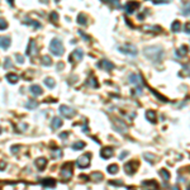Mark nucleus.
Wrapping results in <instances>:
<instances>
[{
    "label": "nucleus",
    "mask_w": 190,
    "mask_h": 190,
    "mask_svg": "<svg viewBox=\"0 0 190 190\" xmlns=\"http://www.w3.org/2000/svg\"><path fill=\"white\" fill-rule=\"evenodd\" d=\"M145 55L147 58H150L153 62H159L163 57V49L160 46H151L145 48Z\"/></svg>",
    "instance_id": "1"
},
{
    "label": "nucleus",
    "mask_w": 190,
    "mask_h": 190,
    "mask_svg": "<svg viewBox=\"0 0 190 190\" xmlns=\"http://www.w3.org/2000/svg\"><path fill=\"white\" fill-rule=\"evenodd\" d=\"M49 51L53 56H62L63 52H65V48H63V45L58 38H53L49 43Z\"/></svg>",
    "instance_id": "2"
},
{
    "label": "nucleus",
    "mask_w": 190,
    "mask_h": 190,
    "mask_svg": "<svg viewBox=\"0 0 190 190\" xmlns=\"http://www.w3.org/2000/svg\"><path fill=\"white\" fill-rule=\"evenodd\" d=\"M72 174H74V167H72V163L71 162H66L62 165L61 167V171H60V176L63 181H67L69 179H71Z\"/></svg>",
    "instance_id": "3"
},
{
    "label": "nucleus",
    "mask_w": 190,
    "mask_h": 190,
    "mask_svg": "<svg viewBox=\"0 0 190 190\" xmlns=\"http://www.w3.org/2000/svg\"><path fill=\"white\" fill-rule=\"evenodd\" d=\"M118 51L122 52L124 55H128V56H137V48L134 47L133 45H123V46H119L118 47Z\"/></svg>",
    "instance_id": "4"
},
{
    "label": "nucleus",
    "mask_w": 190,
    "mask_h": 190,
    "mask_svg": "<svg viewBox=\"0 0 190 190\" xmlns=\"http://www.w3.org/2000/svg\"><path fill=\"white\" fill-rule=\"evenodd\" d=\"M90 159H91V153H84L83 156H80L76 161V165L80 169H86L90 163Z\"/></svg>",
    "instance_id": "5"
},
{
    "label": "nucleus",
    "mask_w": 190,
    "mask_h": 190,
    "mask_svg": "<svg viewBox=\"0 0 190 190\" xmlns=\"http://www.w3.org/2000/svg\"><path fill=\"white\" fill-rule=\"evenodd\" d=\"M60 113H61V115H63L65 118H72V117H75L76 110L71 107H67V105H61Z\"/></svg>",
    "instance_id": "6"
},
{
    "label": "nucleus",
    "mask_w": 190,
    "mask_h": 190,
    "mask_svg": "<svg viewBox=\"0 0 190 190\" xmlns=\"http://www.w3.org/2000/svg\"><path fill=\"white\" fill-rule=\"evenodd\" d=\"M38 52V48H37V45H36V41L34 39H31L29 41V45L27 47V55L31 57H33L34 55H37Z\"/></svg>",
    "instance_id": "7"
},
{
    "label": "nucleus",
    "mask_w": 190,
    "mask_h": 190,
    "mask_svg": "<svg viewBox=\"0 0 190 190\" xmlns=\"http://www.w3.org/2000/svg\"><path fill=\"white\" fill-rule=\"evenodd\" d=\"M83 56H84L83 49H75V51L72 52L71 55H70L69 61H70V62H75V61H80L81 58H83Z\"/></svg>",
    "instance_id": "8"
},
{
    "label": "nucleus",
    "mask_w": 190,
    "mask_h": 190,
    "mask_svg": "<svg viewBox=\"0 0 190 190\" xmlns=\"http://www.w3.org/2000/svg\"><path fill=\"white\" fill-rule=\"evenodd\" d=\"M34 163H36V167L38 169V170L43 171L46 169V165H47V160H46L45 157H38Z\"/></svg>",
    "instance_id": "9"
},
{
    "label": "nucleus",
    "mask_w": 190,
    "mask_h": 190,
    "mask_svg": "<svg viewBox=\"0 0 190 190\" xmlns=\"http://www.w3.org/2000/svg\"><path fill=\"white\" fill-rule=\"evenodd\" d=\"M113 153H114V150L112 147H104L100 152V155H101L103 159H110V157L113 156Z\"/></svg>",
    "instance_id": "10"
},
{
    "label": "nucleus",
    "mask_w": 190,
    "mask_h": 190,
    "mask_svg": "<svg viewBox=\"0 0 190 190\" xmlns=\"http://www.w3.org/2000/svg\"><path fill=\"white\" fill-rule=\"evenodd\" d=\"M136 165H137V162H134V161L125 163V167H124L125 172H127V174H134L136 170H137V166Z\"/></svg>",
    "instance_id": "11"
},
{
    "label": "nucleus",
    "mask_w": 190,
    "mask_h": 190,
    "mask_svg": "<svg viewBox=\"0 0 190 190\" xmlns=\"http://www.w3.org/2000/svg\"><path fill=\"white\" fill-rule=\"evenodd\" d=\"M9 46H10V38L0 36V48L7 49V48H9Z\"/></svg>",
    "instance_id": "12"
},
{
    "label": "nucleus",
    "mask_w": 190,
    "mask_h": 190,
    "mask_svg": "<svg viewBox=\"0 0 190 190\" xmlns=\"http://www.w3.org/2000/svg\"><path fill=\"white\" fill-rule=\"evenodd\" d=\"M98 67H100V69H104V70H108V71L114 69V66L112 65V62H109V61H107V60L100 61V62L98 63Z\"/></svg>",
    "instance_id": "13"
},
{
    "label": "nucleus",
    "mask_w": 190,
    "mask_h": 190,
    "mask_svg": "<svg viewBox=\"0 0 190 190\" xmlns=\"http://www.w3.org/2000/svg\"><path fill=\"white\" fill-rule=\"evenodd\" d=\"M41 184H42L45 188H55L56 186V181H55L53 179H43L42 181H41Z\"/></svg>",
    "instance_id": "14"
},
{
    "label": "nucleus",
    "mask_w": 190,
    "mask_h": 190,
    "mask_svg": "<svg viewBox=\"0 0 190 190\" xmlns=\"http://www.w3.org/2000/svg\"><path fill=\"white\" fill-rule=\"evenodd\" d=\"M51 125H52L53 129H58V128L62 125V121H61L58 117H55V118L52 119V122H51Z\"/></svg>",
    "instance_id": "15"
},
{
    "label": "nucleus",
    "mask_w": 190,
    "mask_h": 190,
    "mask_svg": "<svg viewBox=\"0 0 190 190\" xmlns=\"http://www.w3.org/2000/svg\"><path fill=\"white\" fill-rule=\"evenodd\" d=\"M51 156H52V159H60V157L62 156V151H61V148H58V147L52 148Z\"/></svg>",
    "instance_id": "16"
},
{
    "label": "nucleus",
    "mask_w": 190,
    "mask_h": 190,
    "mask_svg": "<svg viewBox=\"0 0 190 190\" xmlns=\"http://www.w3.org/2000/svg\"><path fill=\"white\" fill-rule=\"evenodd\" d=\"M5 77H7L8 83H10V84H15V83H18V80H19V76L15 74H8Z\"/></svg>",
    "instance_id": "17"
},
{
    "label": "nucleus",
    "mask_w": 190,
    "mask_h": 190,
    "mask_svg": "<svg viewBox=\"0 0 190 190\" xmlns=\"http://www.w3.org/2000/svg\"><path fill=\"white\" fill-rule=\"evenodd\" d=\"M146 118H147L151 123H156V122H157L156 114H155V112H152V110H148V112L146 113Z\"/></svg>",
    "instance_id": "18"
},
{
    "label": "nucleus",
    "mask_w": 190,
    "mask_h": 190,
    "mask_svg": "<svg viewBox=\"0 0 190 190\" xmlns=\"http://www.w3.org/2000/svg\"><path fill=\"white\" fill-rule=\"evenodd\" d=\"M29 90H31V93L33 95H41L42 94V87L38 86V85H32L29 87Z\"/></svg>",
    "instance_id": "19"
},
{
    "label": "nucleus",
    "mask_w": 190,
    "mask_h": 190,
    "mask_svg": "<svg viewBox=\"0 0 190 190\" xmlns=\"http://www.w3.org/2000/svg\"><path fill=\"white\" fill-rule=\"evenodd\" d=\"M24 23H25V24H28V23H29V25H32V27H34V28H41V23L37 22V20L31 19V18H25Z\"/></svg>",
    "instance_id": "20"
},
{
    "label": "nucleus",
    "mask_w": 190,
    "mask_h": 190,
    "mask_svg": "<svg viewBox=\"0 0 190 190\" xmlns=\"http://www.w3.org/2000/svg\"><path fill=\"white\" fill-rule=\"evenodd\" d=\"M129 81H131V83H133L136 86L141 85V77H139V75H132V76H129Z\"/></svg>",
    "instance_id": "21"
},
{
    "label": "nucleus",
    "mask_w": 190,
    "mask_h": 190,
    "mask_svg": "<svg viewBox=\"0 0 190 190\" xmlns=\"http://www.w3.org/2000/svg\"><path fill=\"white\" fill-rule=\"evenodd\" d=\"M45 84H46V86H47V87H49V89H53L55 85H56V81H55L52 77H46L45 79Z\"/></svg>",
    "instance_id": "22"
},
{
    "label": "nucleus",
    "mask_w": 190,
    "mask_h": 190,
    "mask_svg": "<svg viewBox=\"0 0 190 190\" xmlns=\"http://www.w3.org/2000/svg\"><path fill=\"white\" fill-rule=\"evenodd\" d=\"M85 147V142L80 141V142H75L74 145H72V150L77 151V150H83V148Z\"/></svg>",
    "instance_id": "23"
},
{
    "label": "nucleus",
    "mask_w": 190,
    "mask_h": 190,
    "mask_svg": "<svg viewBox=\"0 0 190 190\" xmlns=\"http://www.w3.org/2000/svg\"><path fill=\"white\" fill-rule=\"evenodd\" d=\"M90 179L94 181H101L103 180V175H101V172H93Z\"/></svg>",
    "instance_id": "24"
},
{
    "label": "nucleus",
    "mask_w": 190,
    "mask_h": 190,
    "mask_svg": "<svg viewBox=\"0 0 190 190\" xmlns=\"http://www.w3.org/2000/svg\"><path fill=\"white\" fill-rule=\"evenodd\" d=\"M77 23L79 24H81V25H86V15L85 14H79V17H77Z\"/></svg>",
    "instance_id": "25"
},
{
    "label": "nucleus",
    "mask_w": 190,
    "mask_h": 190,
    "mask_svg": "<svg viewBox=\"0 0 190 190\" xmlns=\"http://www.w3.org/2000/svg\"><path fill=\"white\" fill-rule=\"evenodd\" d=\"M37 105H38V103H37L36 100H28L27 101V105H25V108H27V109H36Z\"/></svg>",
    "instance_id": "26"
},
{
    "label": "nucleus",
    "mask_w": 190,
    "mask_h": 190,
    "mask_svg": "<svg viewBox=\"0 0 190 190\" xmlns=\"http://www.w3.org/2000/svg\"><path fill=\"white\" fill-rule=\"evenodd\" d=\"M51 63H52L51 57H48L47 55L42 57V65H43V66H51Z\"/></svg>",
    "instance_id": "27"
},
{
    "label": "nucleus",
    "mask_w": 190,
    "mask_h": 190,
    "mask_svg": "<svg viewBox=\"0 0 190 190\" xmlns=\"http://www.w3.org/2000/svg\"><path fill=\"white\" fill-rule=\"evenodd\" d=\"M108 172H109V174H112V175H114V174H117V172H118V166L117 165H110V166H108Z\"/></svg>",
    "instance_id": "28"
},
{
    "label": "nucleus",
    "mask_w": 190,
    "mask_h": 190,
    "mask_svg": "<svg viewBox=\"0 0 190 190\" xmlns=\"http://www.w3.org/2000/svg\"><path fill=\"white\" fill-rule=\"evenodd\" d=\"M137 7H138V4H137V3H128V5H127V11H128V13H132V11L136 9Z\"/></svg>",
    "instance_id": "29"
},
{
    "label": "nucleus",
    "mask_w": 190,
    "mask_h": 190,
    "mask_svg": "<svg viewBox=\"0 0 190 190\" xmlns=\"http://www.w3.org/2000/svg\"><path fill=\"white\" fill-rule=\"evenodd\" d=\"M160 174L162 175V179L163 180H167L169 177H170V172H169L167 170H165V169H161V170H160Z\"/></svg>",
    "instance_id": "30"
},
{
    "label": "nucleus",
    "mask_w": 190,
    "mask_h": 190,
    "mask_svg": "<svg viewBox=\"0 0 190 190\" xmlns=\"http://www.w3.org/2000/svg\"><path fill=\"white\" fill-rule=\"evenodd\" d=\"M8 28V22L4 18H0V31H4Z\"/></svg>",
    "instance_id": "31"
},
{
    "label": "nucleus",
    "mask_w": 190,
    "mask_h": 190,
    "mask_svg": "<svg viewBox=\"0 0 190 190\" xmlns=\"http://www.w3.org/2000/svg\"><path fill=\"white\" fill-rule=\"evenodd\" d=\"M171 29H172L174 32L180 31V23H179V22H174V23H172V25H171Z\"/></svg>",
    "instance_id": "32"
},
{
    "label": "nucleus",
    "mask_w": 190,
    "mask_h": 190,
    "mask_svg": "<svg viewBox=\"0 0 190 190\" xmlns=\"http://www.w3.org/2000/svg\"><path fill=\"white\" fill-rule=\"evenodd\" d=\"M183 13H184V15H189V14H190V3H189V4H186L185 7H184Z\"/></svg>",
    "instance_id": "33"
},
{
    "label": "nucleus",
    "mask_w": 190,
    "mask_h": 190,
    "mask_svg": "<svg viewBox=\"0 0 190 190\" xmlns=\"http://www.w3.org/2000/svg\"><path fill=\"white\" fill-rule=\"evenodd\" d=\"M5 65H4V67L5 69H11V67H13V65H11V60L10 58H5Z\"/></svg>",
    "instance_id": "34"
},
{
    "label": "nucleus",
    "mask_w": 190,
    "mask_h": 190,
    "mask_svg": "<svg viewBox=\"0 0 190 190\" xmlns=\"http://www.w3.org/2000/svg\"><path fill=\"white\" fill-rule=\"evenodd\" d=\"M15 58H17V62H19V63L24 62V57L20 56V55H15Z\"/></svg>",
    "instance_id": "35"
},
{
    "label": "nucleus",
    "mask_w": 190,
    "mask_h": 190,
    "mask_svg": "<svg viewBox=\"0 0 190 190\" xmlns=\"http://www.w3.org/2000/svg\"><path fill=\"white\" fill-rule=\"evenodd\" d=\"M60 137H61V138H62V139L67 138V137H69V132H62V133L60 134Z\"/></svg>",
    "instance_id": "36"
},
{
    "label": "nucleus",
    "mask_w": 190,
    "mask_h": 190,
    "mask_svg": "<svg viewBox=\"0 0 190 190\" xmlns=\"http://www.w3.org/2000/svg\"><path fill=\"white\" fill-rule=\"evenodd\" d=\"M57 17H58L57 13H55V11H53V13H51V19H52V20H56Z\"/></svg>",
    "instance_id": "37"
},
{
    "label": "nucleus",
    "mask_w": 190,
    "mask_h": 190,
    "mask_svg": "<svg viewBox=\"0 0 190 190\" xmlns=\"http://www.w3.org/2000/svg\"><path fill=\"white\" fill-rule=\"evenodd\" d=\"M185 32H186L188 34H190V24H186V25H185Z\"/></svg>",
    "instance_id": "38"
},
{
    "label": "nucleus",
    "mask_w": 190,
    "mask_h": 190,
    "mask_svg": "<svg viewBox=\"0 0 190 190\" xmlns=\"http://www.w3.org/2000/svg\"><path fill=\"white\" fill-rule=\"evenodd\" d=\"M127 155H128V152H123V153L121 155V160H123V159H125L127 157Z\"/></svg>",
    "instance_id": "39"
},
{
    "label": "nucleus",
    "mask_w": 190,
    "mask_h": 190,
    "mask_svg": "<svg viewBox=\"0 0 190 190\" xmlns=\"http://www.w3.org/2000/svg\"><path fill=\"white\" fill-rule=\"evenodd\" d=\"M10 150H11V152H17V151L19 150V147H17V146H14V147H11Z\"/></svg>",
    "instance_id": "40"
},
{
    "label": "nucleus",
    "mask_w": 190,
    "mask_h": 190,
    "mask_svg": "<svg viewBox=\"0 0 190 190\" xmlns=\"http://www.w3.org/2000/svg\"><path fill=\"white\" fill-rule=\"evenodd\" d=\"M5 169V162H0V170H4Z\"/></svg>",
    "instance_id": "41"
},
{
    "label": "nucleus",
    "mask_w": 190,
    "mask_h": 190,
    "mask_svg": "<svg viewBox=\"0 0 190 190\" xmlns=\"http://www.w3.org/2000/svg\"><path fill=\"white\" fill-rule=\"evenodd\" d=\"M7 1L9 3V5H10V7H13V5H14V0H7Z\"/></svg>",
    "instance_id": "42"
},
{
    "label": "nucleus",
    "mask_w": 190,
    "mask_h": 190,
    "mask_svg": "<svg viewBox=\"0 0 190 190\" xmlns=\"http://www.w3.org/2000/svg\"><path fill=\"white\" fill-rule=\"evenodd\" d=\"M170 190H180L179 186H172V188H170Z\"/></svg>",
    "instance_id": "43"
},
{
    "label": "nucleus",
    "mask_w": 190,
    "mask_h": 190,
    "mask_svg": "<svg viewBox=\"0 0 190 190\" xmlns=\"http://www.w3.org/2000/svg\"><path fill=\"white\" fill-rule=\"evenodd\" d=\"M3 132V129H1V127H0V133H1Z\"/></svg>",
    "instance_id": "44"
},
{
    "label": "nucleus",
    "mask_w": 190,
    "mask_h": 190,
    "mask_svg": "<svg viewBox=\"0 0 190 190\" xmlns=\"http://www.w3.org/2000/svg\"><path fill=\"white\" fill-rule=\"evenodd\" d=\"M188 190H190V188H188Z\"/></svg>",
    "instance_id": "45"
}]
</instances>
